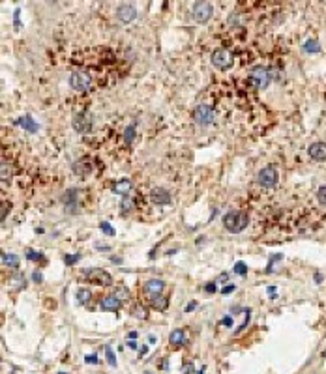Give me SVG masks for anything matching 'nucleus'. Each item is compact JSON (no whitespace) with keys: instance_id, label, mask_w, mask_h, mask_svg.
<instances>
[{"instance_id":"nucleus-34","label":"nucleus","mask_w":326,"mask_h":374,"mask_svg":"<svg viewBox=\"0 0 326 374\" xmlns=\"http://www.w3.org/2000/svg\"><path fill=\"white\" fill-rule=\"evenodd\" d=\"M79 260H81V255H66L64 256V262L68 264V266H73V264H77Z\"/></svg>"},{"instance_id":"nucleus-35","label":"nucleus","mask_w":326,"mask_h":374,"mask_svg":"<svg viewBox=\"0 0 326 374\" xmlns=\"http://www.w3.org/2000/svg\"><path fill=\"white\" fill-rule=\"evenodd\" d=\"M85 363H90V365H98V363H100V359H98V356H96V354H90V356H85Z\"/></svg>"},{"instance_id":"nucleus-10","label":"nucleus","mask_w":326,"mask_h":374,"mask_svg":"<svg viewBox=\"0 0 326 374\" xmlns=\"http://www.w3.org/2000/svg\"><path fill=\"white\" fill-rule=\"evenodd\" d=\"M73 129L77 131V133H88L90 131V128H92V116L90 114H86V112H79V114H75L73 116Z\"/></svg>"},{"instance_id":"nucleus-7","label":"nucleus","mask_w":326,"mask_h":374,"mask_svg":"<svg viewBox=\"0 0 326 374\" xmlns=\"http://www.w3.org/2000/svg\"><path fill=\"white\" fill-rule=\"evenodd\" d=\"M277 180H279L277 169H275V167H272V165L259 170L257 182H259V186H261V187H265V189H270V187H274L275 184H277Z\"/></svg>"},{"instance_id":"nucleus-3","label":"nucleus","mask_w":326,"mask_h":374,"mask_svg":"<svg viewBox=\"0 0 326 374\" xmlns=\"http://www.w3.org/2000/svg\"><path fill=\"white\" fill-rule=\"evenodd\" d=\"M212 64H214L216 68L219 69V71H227V69L232 68V64H234V54H232L229 49H216L214 52H212Z\"/></svg>"},{"instance_id":"nucleus-18","label":"nucleus","mask_w":326,"mask_h":374,"mask_svg":"<svg viewBox=\"0 0 326 374\" xmlns=\"http://www.w3.org/2000/svg\"><path fill=\"white\" fill-rule=\"evenodd\" d=\"M169 342H171V346H184L186 344V335H184V331L182 329H174V331H171V335H169Z\"/></svg>"},{"instance_id":"nucleus-17","label":"nucleus","mask_w":326,"mask_h":374,"mask_svg":"<svg viewBox=\"0 0 326 374\" xmlns=\"http://www.w3.org/2000/svg\"><path fill=\"white\" fill-rule=\"evenodd\" d=\"M62 202L66 204V212H75V210H77V191L71 189L68 193H64Z\"/></svg>"},{"instance_id":"nucleus-14","label":"nucleus","mask_w":326,"mask_h":374,"mask_svg":"<svg viewBox=\"0 0 326 374\" xmlns=\"http://www.w3.org/2000/svg\"><path fill=\"white\" fill-rule=\"evenodd\" d=\"M71 170L77 174L79 178H85V176H88L92 172V165H90L88 159H79V161H75L71 165Z\"/></svg>"},{"instance_id":"nucleus-9","label":"nucleus","mask_w":326,"mask_h":374,"mask_svg":"<svg viewBox=\"0 0 326 374\" xmlns=\"http://www.w3.org/2000/svg\"><path fill=\"white\" fill-rule=\"evenodd\" d=\"M163 288H165V282H163L162 279H148V280H145V286H143L145 294L152 299L162 298Z\"/></svg>"},{"instance_id":"nucleus-43","label":"nucleus","mask_w":326,"mask_h":374,"mask_svg":"<svg viewBox=\"0 0 326 374\" xmlns=\"http://www.w3.org/2000/svg\"><path fill=\"white\" fill-rule=\"evenodd\" d=\"M195 307H197V303H195V301H191V303H188V305H186V309H184V311H186V313H189V311H193Z\"/></svg>"},{"instance_id":"nucleus-26","label":"nucleus","mask_w":326,"mask_h":374,"mask_svg":"<svg viewBox=\"0 0 326 374\" xmlns=\"http://www.w3.org/2000/svg\"><path fill=\"white\" fill-rule=\"evenodd\" d=\"M133 139H135V126H128L126 131H124V140H126L128 144H131Z\"/></svg>"},{"instance_id":"nucleus-51","label":"nucleus","mask_w":326,"mask_h":374,"mask_svg":"<svg viewBox=\"0 0 326 374\" xmlns=\"http://www.w3.org/2000/svg\"><path fill=\"white\" fill-rule=\"evenodd\" d=\"M58 374H66V373H58Z\"/></svg>"},{"instance_id":"nucleus-25","label":"nucleus","mask_w":326,"mask_h":374,"mask_svg":"<svg viewBox=\"0 0 326 374\" xmlns=\"http://www.w3.org/2000/svg\"><path fill=\"white\" fill-rule=\"evenodd\" d=\"M105 359H107V363L111 367H116V356H114V352H112V348L109 344L105 346Z\"/></svg>"},{"instance_id":"nucleus-46","label":"nucleus","mask_w":326,"mask_h":374,"mask_svg":"<svg viewBox=\"0 0 326 374\" xmlns=\"http://www.w3.org/2000/svg\"><path fill=\"white\" fill-rule=\"evenodd\" d=\"M96 249H100V251H109V247H107V245H100V243H96Z\"/></svg>"},{"instance_id":"nucleus-37","label":"nucleus","mask_w":326,"mask_h":374,"mask_svg":"<svg viewBox=\"0 0 326 374\" xmlns=\"http://www.w3.org/2000/svg\"><path fill=\"white\" fill-rule=\"evenodd\" d=\"M133 313H135V316H137V318H146V309H143V307H135V309H133Z\"/></svg>"},{"instance_id":"nucleus-13","label":"nucleus","mask_w":326,"mask_h":374,"mask_svg":"<svg viewBox=\"0 0 326 374\" xmlns=\"http://www.w3.org/2000/svg\"><path fill=\"white\" fill-rule=\"evenodd\" d=\"M308 153L315 161H326V142H313L308 148Z\"/></svg>"},{"instance_id":"nucleus-32","label":"nucleus","mask_w":326,"mask_h":374,"mask_svg":"<svg viewBox=\"0 0 326 374\" xmlns=\"http://www.w3.org/2000/svg\"><path fill=\"white\" fill-rule=\"evenodd\" d=\"M232 272L236 273V275H246L248 273V266L244 262H238V264H234V268H232Z\"/></svg>"},{"instance_id":"nucleus-30","label":"nucleus","mask_w":326,"mask_h":374,"mask_svg":"<svg viewBox=\"0 0 326 374\" xmlns=\"http://www.w3.org/2000/svg\"><path fill=\"white\" fill-rule=\"evenodd\" d=\"M114 296L120 299V301H126V299H129V292L124 286H120V288L114 290Z\"/></svg>"},{"instance_id":"nucleus-8","label":"nucleus","mask_w":326,"mask_h":374,"mask_svg":"<svg viewBox=\"0 0 326 374\" xmlns=\"http://www.w3.org/2000/svg\"><path fill=\"white\" fill-rule=\"evenodd\" d=\"M69 86L77 92H86L92 86V77L85 71H75V73L69 75Z\"/></svg>"},{"instance_id":"nucleus-6","label":"nucleus","mask_w":326,"mask_h":374,"mask_svg":"<svg viewBox=\"0 0 326 374\" xmlns=\"http://www.w3.org/2000/svg\"><path fill=\"white\" fill-rule=\"evenodd\" d=\"M214 118H216V111L212 105L201 103V105L195 107V111H193V120L197 122L199 126H208V124L214 122Z\"/></svg>"},{"instance_id":"nucleus-40","label":"nucleus","mask_w":326,"mask_h":374,"mask_svg":"<svg viewBox=\"0 0 326 374\" xmlns=\"http://www.w3.org/2000/svg\"><path fill=\"white\" fill-rule=\"evenodd\" d=\"M205 290L208 292V294H214V292H216V284H214V282H208V284L205 286Z\"/></svg>"},{"instance_id":"nucleus-47","label":"nucleus","mask_w":326,"mask_h":374,"mask_svg":"<svg viewBox=\"0 0 326 374\" xmlns=\"http://www.w3.org/2000/svg\"><path fill=\"white\" fill-rule=\"evenodd\" d=\"M129 339H131V340H135V339H137V333H135V331H131V333H129V335H128V340Z\"/></svg>"},{"instance_id":"nucleus-31","label":"nucleus","mask_w":326,"mask_h":374,"mask_svg":"<svg viewBox=\"0 0 326 374\" xmlns=\"http://www.w3.org/2000/svg\"><path fill=\"white\" fill-rule=\"evenodd\" d=\"M100 229H102L103 234H107V236H114V229H112V227L107 221L100 223Z\"/></svg>"},{"instance_id":"nucleus-45","label":"nucleus","mask_w":326,"mask_h":374,"mask_svg":"<svg viewBox=\"0 0 326 374\" xmlns=\"http://www.w3.org/2000/svg\"><path fill=\"white\" fill-rule=\"evenodd\" d=\"M227 279H229V275H227V273H223V275H221V277H219V279H217V282H219V284H221V282H225V280H227Z\"/></svg>"},{"instance_id":"nucleus-4","label":"nucleus","mask_w":326,"mask_h":374,"mask_svg":"<svg viewBox=\"0 0 326 374\" xmlns=\"http://www.w3.org/2000/svg\"><path fill=\"white\" fill-rule=\"evenodd\" d=\"M81 277L94 284H102V286H111L112 284V277L105 270H98V268H90V270H85L81 273Z\"/></svg>"},{"instance_id":"nucleus-48","label":"nucleus","mask_w":326,"mask_h":374,"mask_svg":"<svg viewBox=\"0 0 326 374\" xmlns=\"http://www.w3.org/2000/svg\"><path fill=\"white\" fill-rule=\"evenodd\" d=\"M139 354H141V356H145V354H148V346H143V348H141V352H139Z\"/></svg>"},{"instance_id":"nucleus-16","label":"nucleus","mask_w":326,"mask_h":374,"mask_svg":"<svg viewBox=\"0 0 326 374\" xmlns=\"http://www.w3.org/2000/svg\"><path fill=\"white\" fill-rule=\"evenodd\" d=\"M133 189V182L129 178H122L118 180L114 186H112V191L116 193V195H122V196H129V191Z\"/></svg>"},{"instance_id":"nucleus-5","label":"nucleus","mask_w":326,"mask_h":374,"mask_svg":"<svg viewBox=\"0 0 326 374\" xmlns=\"http://www.w3.org/2000/svg\"><path fill=\"white\" fill-rule=\"evenodd\" d=\"M212 13H214L212 4H210V2H203V0H201V2H195V4H193V9H191L193 21L199 23V25H205V23H208L210 17H212Z\"/></svg>"},{"instance_id":"nucleus-12","label":"nucleus","mask_w":326,"mask_h":374,"mask_svg":"<svg viewBox=\"0 0 326 374\" xmlns=\"http://www.w3.org/2000/svg\"><path fill=\"white\" fill-rule=\"evenodd\" d=\"M150 200L158 206H165V204H171L172 196L167 189H163V187H154V189L150 191Z\"/></svg>"},{"instance_id":"nucleus-36","label":"nucleus","mask_w":326,"mask_h":374,"mask_svg":"<svg viewBox=\"0 0 326 374\" xmlns=\"http://www.w3.org/2000/svg\"><path fill=\"white\" fill-rule=\"evenodd\" d=\"M8 212H9V204L6 202V200H4V202H2V215H0L2 223L6 221V215H8Z\"/></svg>"},{"instance_id":"nucleus-15","label":"nucleus","mask_w":326,"mask_h":374,"mask_svg":"<svg viewBox=\"0 0 326 374\" xmlns=\"http://www.w3.org/2000/svg\"><path fill=\"white\" fill-rule=\"evenodd\" d=\"M120 307H122V301L116 298L114 294H112V296H105V298L100 301V309H102V311H112V313H114V311H118Z\"/></svg>"},{"instance_id":"nucleus-49","label":"nucleus","mask_w":326,"mask_h":374,"mask_svg":"<svg viewBox=\"0 0 326 374\" xmlns=\"http://www.w3.org/2000/svg\"><path fill=\"white\" fill-rule=\"evenodd\" d=\"M197 374H205V367H203V369H201V371H199Z\"/></svg>"},{"instance_id":"nucleus-39","label":"nucleus","mask_w":326,"mask_h":374,"mask_svg":"<svg viewBox=\"0 0 326 374\" xmlns=\"http://www.w3.org/2000/svg\"><path fill=\"white\" fill-rule=\"evenodd\" d=\"M154 307H156V309H165V307H167V299H163V298H162V301H158V299H154Z\"/></svg>"},{"instance_id":"nucleus-21","label":"nucleus","mask_w":326,"mask_h":374,"mask_svg":"<svg viewBox=\"0 0 326 374\" xmlns=\"http://www.w3.org/2000/svg\"><path fill=\"white\" fill-rule=\"evenodd\" d=\"M8 284H9V288H11V290H21V288H25V286H26V280H25L23 275H13V277H9Z\"/></svg>"},{"instance_id":"nucleus-50","label":"nucleus","mask_w":326,"mask_h":374,"mask_svg":"<svg viewBox=\"0 0 326 374\" xmlns=\"http://www.w3.org/2000/svg\"><path fill=\"white\" fill-rule=\"evenodd\" d=\"M145 374H152V373H148V371H146V373Z\"/></svg>"},{"instance_id":"nucleus-27","label":"nucleus","mask_w":326,"mask_h":374,"mask_svg":"<svg viewBox=\"0 0 326 374\" xmlns=\"http://www.w3.org/2000/svg\"><path fill=\"white\" fill-rule=\"evenodd\" d=\"M9 180H11V169H9L8 163L2 161V182H4V184H8Z\"/></svg>"},{"instance_id":"nucleus-2","label":"nucleus","mask_w":326,"mask_h":374,"mask_svg":"<svg viewBox=\"0 0 326 374\" xmlns=\"http://www.w3.org/2000/svg\"><path fill=\"white\" fill-rule=\"evenodd\" d=\"M272 77H274L272 75V69L266 68V66H253V68L249 69V81H251V85L255 86L257 90L268 88Z\"/></svg>"},{"instance_id":"nucleus-24","label":"nucleus","mask_w":326,"mask_h":374,"mask_svg":"<svg viewBox=\"0 0 326 374\" xmlns=\"http://www.w3.org/2000/svg\"><path fill=\"white\" fill-rule=\"evenodd\" d=\"M122 210H124V212L135 210V200H133V196H124V198H122Z\"/></svg>"},{"instance_id":"nucleus-28","label":"nucleus","mask_w":326,"mask_h":374,"mask_svg":"<svg viewBox=\"0 0 326 374\" xmlns=\"http://www.w3.org/2000/svg\"><path fill=\"white\" fill-rule=\"evenodd\" d=\"M227 23H229L231 26H242V25H244V21H242L240 13H231V15H229V19H227Z\"/></svg>"},{"instance_id":"nucleus-29","label":"nucleus","mask_w":326,"mask_h":374,"mask_svg":"<svg viewBox=\"0 0 326 374\" xmlns=\"http://www.w3.org/2000/svg\"><path fill=\"white\" fill-rule=\"evenodd\" d=\"M26 258L28 260H34V262H38V260H42L43 255L40 253V251H34V249H26Z\"/></svg>"},{"instance_id":"nucleus-1","label":"nucleus","mask_w":326,"mask_h":374,"mask_svg":"<svg viewBox=\"0 0 326 374\" xmlns=\"http://www.w3.org/2000/svg\"><path fill=\"white\" fill-rule=\"evenodd\" d=\"M249 225V215L246 212H229L223 217V227L232 234H238Z\"/></svg>"},{"instance_id":"nucleus-20","label":"nucleus","mask_w":326,"mask_h":374,"mask_svg":"<svg viewBox=\"0 0 326 374\" xmlns=\"http://www.w3.org/2000/svg\"><path fill=\"white\" fill-rule=\"evenodd\" d=\"M2 264L6 266V268H13V270H17L19 268V258L17 255H13V253H2Z\"/></svg>"},{"instance_id":"nucleus-41","label":"nucleus","mask_w":326,"mask_h":374,"mask_svg":"<svg viewBox=\"0 0 326 374\" xmlns=\"http://www.w3.org/2000/svg\"><path fill=\"white\" fill-rule=\"evenodd\" d=\"M221 324H223V326H227V327H231V326H232V318H231V316H227V318H223V320H221Z\"/></svg>"},{"instance_id":"nucleus-22","label":"nucleus","mask_w":326,"mask_h":374,"mask_svg":"<svg viewBox=\"0 0 326 374\" xmlns=\"http://www.w3.org/2000/svg\"><path fill=\"white\" fill-rule=\"evenodd\" d=\"M90 298H92V294H90V290H85V288H79L77 290V299L81 305H86V303H90Z\"/></svg>"},{"instance_id":"nucleus-38","label":"nucleus","mask_w":326,"mask_h":374,"mask_svg":"<svg viewBox=\"0 0 326 374\" xmlns=\"http://www.w3.org/2000/svg\"><path fill=\"white\" fill-rule=\"evenodd\" d=\"M234 290H236V284H229V286L221 288V294H223V296H227V294H231V292H234Z\"/></svg>"},{"instance_id":"nucleus-42","label":"nucleus","mask_w":326,"mask_h":374,"mask_svg":"<svg viewBox=\"0 0 326 374\" xmlns=\"http://www.w3.org/2000/svg\"><path fill=\"white\" fill-rule=\"evenodd\" d=\"M32 279H34V282H42V280H43V277H42V273H38V272H34V275H32Z\"/></svg>"},{"instance_id":"nucleus-23","label":"nucleus","mask_w":326,"mask_h":374,"mask_svg":"<svg viewBox=\"0 0 326 374\" xmlns=\"http://www.w3.org/2000/svg\"><path fill=\"white\" fill-rule=\"evenodd\" d=\"M304 51L306 52H319L321 51V45H319V42H315V40H308V42L304 43Z\"/></svg>"},{"instance_id":"nucleus-33","label":"nucleus","mask_w":326,"mask_h":374,"mask_svg":"<svg viewBox=\"0 0 326 374\" xmlns=\"http://www.w3.org/2000/svg\"><path fill=\"white\" fill-rule=\"evenodd\" d=\"M317 200H319V202H321L323 206H326V186L319 187V191H317Z\"/></svg>"},{"instance_id":"nucleus-44","label":"nucleus","mask_w":326,"mask_h":374,"mask_svg":"<svg viewBox=\"0 0 326 374\" xmlns=\"http://www.w3.org/2000/svg\"><path fill=\"white\" fill-rule=\"evenodd\" d=\"M128 346L131 350H137V342H135V340H128Z\"/></svg>"},{"instance_id":"nucleus-11","label":"nucleus","mask_w":326,"mask_h":374,"mask_svg":"<svg viewBox=\"0 0 326 374\" xmlns=\"http://www.w3.org/2000/svg\"><path fill=\"white\" fill-rule=\"evenodd\" d=\"M135 17H137L135 6H131V4H120V6L116 8V19L122 21V23H131V21H135Z\"/></svg>"},{"instance_id":"nucleus-19","label":"nucleus","mask_w":326,"mask_h":374,"mask_svg":"<svg viewBox=\"0 0 326 374\" xmlns=\"http://www.w3.org/2000/svg\"><path fill=\"white\" fill-rule=\"evenodd\" d=\"M17 124L25 129V131H28V133H36V131H38V124H36L30 116H25V118L17 120Z\"/></svg>"}]
</instances>
